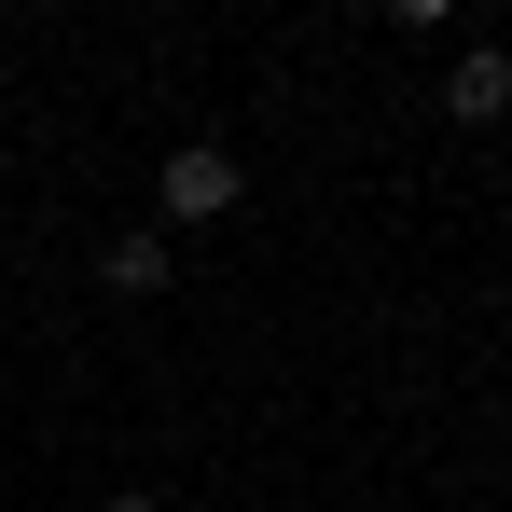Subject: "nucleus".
<instances>
[{
    "instance_id": "2",
    "label": "nucleus",
    "mask_w": 512,
    "mask_h": 512,
    "mask_svg": "<svg viewBox=\"0 0 512 512\" xmlns=\"http://www.w3.org/2000/svg\"><path fill=\"white\" fill-rule=\"evenodd\" d=\"M443 111H457V125H499V111H512V56H499V42H471V56L443 70Z\"/></svg>"
},
{
    "instance_id": "3",
    "label": "nucleus",
    "mask_w": 512,
    "mask_h": 512,
    "mask_svg": "<svg viewBox=\"0 0 512 512\" xmlns=\"http://www.w3.org/2000/svg\"><path fill=\"white\" fill-rule=\"evenodd\" d=\"M111 291H167V236H111Z\"/></svg>"
},
{
    "instance_id": "4",
    "label": "nucleus",
    "mask_w": 512,
    "mask_h": 512,
    "mask_svg": "<svg viewBox=\"0 0 512 512\" xmlns=\"http://www.w3.org/2000/svg\"><path fill=\"white\" fill-rule=\"evenodd\" d=\"M111 512H153V499H111Z\"/></svg>"
},
{
    "instance_id": "1",
    "label": "nucleus",
    "mask_w": 512,
    "mask_h": 512,
    "mask_svg": "<svg viewBox=\"0 0 512 512\" xmlns=\"http://www.w3.org/2000/svg\"><path fill=\"white\" fill-rule=\"evenodd\" d=\"M153 208H167V222H222V208H236V153L180 139V153H167V180H153Z\"/></svg>"
}]
</instances>
